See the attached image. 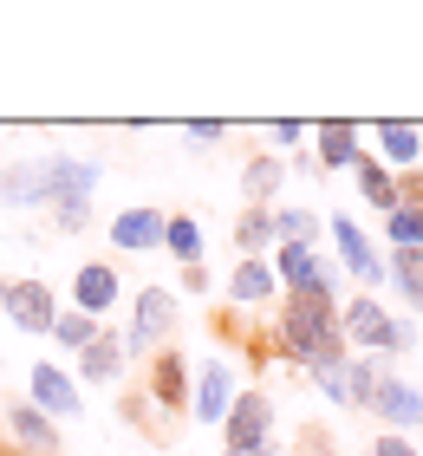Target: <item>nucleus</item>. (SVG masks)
I'll return each instance as SVG.
<instances>
[{
  "label": "nucleus",
  "mask_w": 423,
  "mask_h": 456,
  "mask_svg": "<svg viewBox=\"0 0 423 456\" xmlns=\"http://www.w3.org/2000/svg\"><path fill=\"white\" fill-rule=\"evenodd\" d=\"M281 339L300 365H320V359H346V333H338V306L332 300H313V294H293L287 320H281Z\"/></svg>",
  "instance_id": "obj_1"
},
{
  "label": "nucleus",
  "mask_w": 423,
  "mask_h": 456,
  "mask_svg": "<svg viewBox=\"0 0 423 456\" xmlns=\"http://www.w3.org/2000/svg\"><path fill=\"white\" fill-rule=\"evenodd\" d=\"M39 176H46V209H78V202H92L98 183H104L98 163L92 157H72V151L39 157Z\"/></svg>",
  "instance_id": "obj_2"
},
{
  "label": "nucleus",
  "mask_w": 423,
  "mask_h": 456,
  "mask_svg": "<svg viewBox=\"0 0 423 456\" xmlns=\"http://www.w3.org/2000/svg\"><path fill=\"white\" fill-rule=\"evenodd\" d=\"M338 333L346 339H358V346H391V352H411V326H397V320H385V306L378 300H352V306H338Z\"/></svg>",
  "instance_id": "obj_3"
},
{
  "label": "nucleus",
  "mask_w": 423,
  "mask_h": 456,
  "mask_svg": "<svg viewBox=\"0 0 423 456\" xmlns=\"http://www.w3.org/2000/svg\"><path fill=\"white\" fill-rule=\"evenodd\" d=\"M0 306H7V320L20 326V333H33V339L59 326V300H53L46 281H7V300Z\"/></svg>",
  "instance_id": "obj_4"
},
{
  "label": "nucleus",
  "mask_w": 423,
  "mask_h": 456,
  "mask_svg": "<svg viewBox=\"0 0 423 456\" xmlns=\"http://www.w3.org/2000/svg\"><path fill=\"white\" fill-rule=\"evenodd\" d=\"M267 430H273V404L261 398V391H248V398H235V404H228V418H222L228 456H241V450H261V444H267Z\"/></svg>",
  "instance_id": "obj_5"
},
{
  "label": "nucleus",
  "mask_w": 423,
  "mask_h": 456,
  "mask_svg": "<svg viewBox=\"0 0 423 456\" xmlns=\"http://www.w3.org/2000/svg\"><path fill=\"white\" fill-rule=\"evenodd\" d=\"M7 430H13V444H20V456H59V424L39 411L33 398H20V404H7Z\"/></svg>",
  "instance_id": "obj_6"
},
{
  "label": "nucleus",
  "mask_w": 423,
  "mask_h": 456,
  "mask_svg": "<svg viewBox=\"0 0 423 456\" xmlns=\"http://www.w3.org/2000/svg\"><path fill=\"white\" fill-rule=\"evenodd\" d=\"M169 326H176V300H169L163 287H143V300H137V326H131V339H124V352H137V359H143V352H150V346L169 333Z\"/></svg>",
  "instance_id": "obj_7"
},
{
  "label": "nucleus",
  "mask_w": 423,
  "mask_h": 456,
  "mask_svg": "<svg viewBox=\"0 0 423 456\" xmlns=\"http://www.w3.org/2000/svg\"><path fill=\"white\" fill-rule=\"evenodd\" d=\"M163 222L169 216H157V202H137V209H124L111 222V248L118 255H150V248L163 241Z\"/></svg>",
  "instance_id": "obj_8"
},
{
  "label": "nucleus",
  "mask_w": 423,
  "mask_h": 456,
  "mask_svg": "<svg viewBox=\"0 0 423 456\" xmlns=\"http://www.w3.org/2000/svg\"><path fill=\"white\" fill-rule=\"evenodd\" d=\"M27 391H33V404L39 411H46V418L59 424V418H78V385L66 379V371H59V365H33V379H27Z\"/></svg>",
  "instance_id": "obj_9"
},
{
  "label": "nucleus",
  "mask_w": 423,
  "mask_h": 456,
  "mask_svg": "<svg viewBox=\"0 0 423 456\" xmlns=\"http://www.w3.org/2000/svg\"><path fill=\"white\" fill-rule=\"evenodd\" d=\"M72 300H78V314H85V320H98V326H104V314L118 306V274H111L104 261H85V267H78V281H72Z\"/></svg>",
  "instance_id": "obj_10"
},
{
  "label": "nucleus",
  "mask_w": 423,
  "mask_h": 456,
  "mask_svg": "<svg viewBox=\"0 0 423 456\" xmlns=\"http://www.w3.org/2000/svg\"><path fill=\"white\" fill-rule=\"evenodd\" d=\"M371 411H378V418H385L391 430H411V424H423V391H411L404 379H378Z\"/></svg>",
  "instance_id": "obj_11"
},
{
  "label": "nucleus",
  "mask_w": 423,
  "mask_h": 456,
  "mask_svg": "<svg viewBox=\"0 0 423 456\" xmlns=\"http://www.w3.org/2000/svg\"><path fill=\"white\" fill-rule=\"evenodd\" d=\"M0 202L7 209H39L46 202V176H39V157H20L0 170Z\"/></svg>",
  "instance_id": "obj_12"
},
{
  "label": "nucleus",
  "mask_w": 423,
  "mask_h": 456,
  "mask_svg": "<svg viewBox=\"0 0 423 456\" xmlns=\"http://www.w3.org/2000/svg\"><path fill=\"white\" fill-rule=\"evenodd\" d=\"M281 274H287V287H293V294L332 300V281H326V267L313 261V248H300V241H287V248H281Z\"/></svg>",
  "instance_id": "obj_13"
},
{
  "label": "nucleus",
  "mask_w": 423,
  "mask_h": 456,
  "mask_svg": "<svg viewBox=\"0 0 423 456\" xmlns=\"http://www.w3.org/2000/svg\"><path fill=\"white\" fill-rule=\"evenodd\" d=\"M332 241H338V255H346V267H352V274L365 281V287H371V281H385V261L371 255V241L358 235V222H352V216H338V222H332Z\"/></svg>",
  "instance_id": "obj_14"
},
{
  "label": "nucleus",
  "mask_w": 423,
  "mask_h": 456,
  "mask_svg": "<svg viewBox=\"0 0 423 456\" xmlns=\"http://www.w3.org/2000/svg\"><path fill=\"white\" fill-rule=\"evenodd\" d=\"M78 379H85V385H111V379H124V339H118V333H98L92 346L78 352Z\"/></svg>",
  "instance_id": "obj_15"
},
{
  "label": "nucleus",
  "mask_w": 423,
  "mask_h": 456,
  "mask_svg": "<svg viewBox=\"0 0 423 456\" xmlns=\"http://www.w3.org/2000/svg\"><path fill=\"white\" fill-rule=\"evenodd\" d=\"M313 143H320V163L326 170H358V131L352 124H320V131H313Z\"/></svg>",
  "instance_id": "obj_16"
},
{
  "label": "nucleus",
  "mask_w": 423,
  "mask_h": 456,
  "mask_svg": "<svg viewBox=\"0 0 423 456\" xmlns=\"http://www.w3.org/2000/svg\"><path fill=\"white\" fill-rule=\"evenodd\" d=\"M150 391L169 404V411H183L189 404V371H183V352H157V365H150Z\"/></svg>",
  "instance_id": "obj_17"
},
{
  "label": "nucleus",
  "mask_w": 423,
  "mask_h": 456,
  "mask_svg": "<svg viewBox=\"0 0 423 456\" xmlns=\"http://www.w3.org/2000/svg\"><path fill=\"white\" fill-rule=\"evenodd\" d=\"M196 418L202 424H222L228 418V365L222 359H208V371L196 379Z\"/></svg>",
  "instance_id": "obj_18"
},
{
  "label": "nucleus",
  "mask_w": 423,
  "mask_h": 456,
  "mask_svg": "<svg viewBox=\"0 0 423 456\" xmlns=\"http://www.w3.org/2000/svg\"><path fill=\"white\" fill-rule=\"evenodd\" d=\"M385 274L397 281V294H404V300L417 306V314H423V248H391Z\"/></svg>",
  "instance_id": "obj_19"
},
{
  "label": "nucleus",
  "mask_w": 423,
  "mask_h": 456,
  "mask_svg": "<svg viewBox=\"0 0 423 456\" xmlns=\"http://www.w3.org/2000/svg\"><path fill=\"white\" fill-rule=\"evenodd\" d=\"M228 294H235L241 306H261V300H273V267H261V255H254V261H241V267H235V281H228Z\"/></svg>",
  "instance_id": "obj_20"
},
{
  "label": "nucleus",
  "mask_w": 423,
  "mask_h": 456,
  "mask_svg": "<svg viewBox=\"0 0 423 456\" xmlns=\"http://www.w3.org/2000/svg\"><path fill=\"white\" fill-rule=\"evenodd\" d=\"M163 248H169L183 267H202V228L189 222V216H169V222H163Z\"/></svg>",
  "instance_id": "obj_21"
},
{
  "label": "nucleus",
  "mask_w": 423,
  "mask_h": 456,
  "mask_svg": "<svg viewBox=\"0 0 423 456\" xmlns=\"http://www.w3.org/2000/svg\"><path fill=\"white\" fill-rule=\"evenodd\" d=\"M358 190H365L371 202H378V209H397V176L385 170V163H371V157H358Z\"/></svg>",
  "instance_id": "obj_22"
},
{
  "label": "nucleus",
  "mask_w": 423,
  "mask_h": 456,
  "mask_svg": "<svg viewBox=\"0 0 423 456\" xmlns=\"http://www.w3.org/2000/svg\"><path fill=\"white\" fill-rule=\"evenodd\" d=\"M378 143H385L391 163H417L423 157V131L417 124H378Z\"/></svg>",
  "instance_id": "obj_23"
},
{
  "label": "nucleus",
  "mask_w": 423,
  "mask_h": 456,
  "mask_svg": "<svg viewBox=\"0 0 423 456\" xmlns=\"http://www.w3.org/2000/svg\"><path fill=\"white\" fill-rule=\"evenodd\" d=\"M235 241H241V261H254V248L273 241V216H267V209H248V216L235 222Z\"/></svg>",
  "instance_id": "obj_24"
},
{
  "label": "nucleus",
  "mask_w": 423,
  "mask_h": 456,
  "mask_svg": "<svg viewBox=\"0 0 423 456\" xmlns=\"http://www.w3.org/2000/svg\"><path fill=\"white\" fill-rule=\"evenodd\" d=\"M98 333H104V326H98V320H85L78 306H72V314H59V326H53V339H59V346H72V352H85Z\"/></svg>",
  "instance_id": "obj_25"
},
{
  "label": "nucleus",
  "mask_w": 423,
  "mask_h": 456,
  "mask_svg": "<svg viewBox=\"0 0 423 456\" xmlns=\"http://www.w3.org/2000/svg\"><path fill=\"white\" fill-rule=\"evenodd\" d=\"M241 190L254 196V209H261V202L281 190V163H273V157H254V163H248V176H241Z\"/></svg>",
  "instance_id": "obj_26"
},
{
  "label": "nucleus",
  "mask_w": 423,
  "mask_h": 456,
  "mask_svg": "<svg viewBox=\"0 0 423 456\" xmlns=\"http://www.w3.org/2000/svg\"><path fill=\"white\" fill-rule=\"evenodd\" d=\"M313 228H320V222H313L306 209H281V216H273V235H281V241H300V248H313Z\"/></svg>",
  "instance_id": "obj_27"
},
{
  "label": "nucleus",
  "mask_w": 423,
  "mask_h": 456,
  "mask_svg": "<svg viewBox=\"0 0 423 456\" xmlns=\"http://www.w3.org/2000/svg\"><path fill=\"white\" fill-rule=\"evenodd\" d=\"M391 248H423V209H391Z\"/></svg>",
  "instance_id": "obj_28"
},
{
  "label": "nucleus",
  "mask_w": 423,
  "mask_h": 456,
  "mask_svg": "<svg viewBox=\"0 0 423 456\" xmlns=\"http://www.w3.org/2000/svg\"><path fill=\"white\" fill-rule=\"evenodd\" d=\"M85 222H92V202H78V209H59V228H66V235H78Z\"/></svg>",
  "instance_id": "obj_29"
},
{
  "label": "nucleus",
  "mask_w": 423,
  "mask_h": 456,
  "mask_svg": "<svg viewBox=\"0 0 423 456\" xmlns=\"http://www.w3.org/2000/svg\"><path fill=\"white\" fill-rule=\"evenodd\" d=\"M371 456H417V450H411L404 437H378V444H371Z\"/></svg>",
  "instance_id": "obj_30"
},
{
  "label": "nucleus",
  "mask_w": 423,
  "mask_h": 456,
  "mask_svg": "<svg viewBox=\"0 0 423 456\" xmlns=\"http://www.w3.org/2000/svg\"><path fill=\"white\" fill-rule=\"evenodd\" d=\"M189 137H196V143H216L222 124H216V118H196V124H189Z\"/></svg>",
  "instance_id": "obj_31"
},
{
  "label": "nucleus",
  "mask_w": 423,
  "mask_h": 456,
  "mask_svg": "<svg viewBox=\"0 0 423 456\" xmlns=\"http://www.w3.org/2000/svg\"><path fill=\"white\" fill-rule=\"evenodd\" d=\"M241 456H273V444H261V450H241Z\"/></svg>",
  "instance_id": "obj_32"
},
{
  "label": "nucleus",
  "mask_w": 423,
  "mask_h": 456,
  "mask_svg": "<svg viewBox=\"0 0 423 456\" xmlns=\"http://www.w3.org/2000/svg\"><path fill=\"white\" fill-rule=\"evenodd\" d=\"M0 300H7V281H0Z\"/></svg>",
  "instance_id": "obj_33"
}]
</instances>
